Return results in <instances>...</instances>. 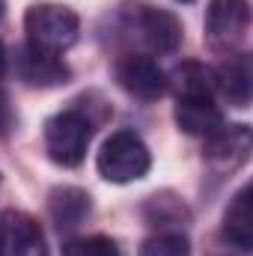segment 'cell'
<instances>
[{
	"label": "cell",
	"mask_w": 253,
	"mask_h": 256,
	"mask_svg": "<svg viewBox=\"0 0 253 256\" xmlns=\"http://www.w3.org/2000/svg\"><path fill=\"white\" fill-rule=\"evenodd\" d=\"M24 30L30 36V45L48 54H60L78 42L80 21L72 9L57 6V3H39L30 6L24 15Z\"/></svg>",
	"instance_id": "obj_1"
},
{
	"label": "cell",
	"mask_w": 253,
	"mask_h": 256,
	"mask_svg": "<svg viewBox=\"0 0 253 256\" xmlns=\"http://www.w3.org/2000/svg\"><path fill=\"white\" fill-rule=\"evenodd\" d=\"M149 167H152V155L134 131L110 134L98 152V173L114 185H128L143 179Z\"/></svg>",
	"instance_id": "obj_2"
},
{
	"label": "cell",
	"mask_w": 253,
	"mask_h": 256,
	"mask_svg": "<svg viewBox=\"0 0 253 256\" xmlns=\"http://www.w3.org/2000/svg\"><path fill=\"white\" fill-rule=\"evenodd\" d=\"M92 126L80 110H60L45 122V149L48 158L60 167H78L86 155Z\"/></svg>",
	"instance_id": "obj_3"
},
{
	"label": "cell",
	"mask_w": 253,
	"mask_h": 256,
	"mask_svg": "<svg viewBox=\"0 0 253 256\" xmlns=\"http://www.w3.org/2000/svg\"><path fill=\"white\" fill-rule=\"evenodd\" d=\"M0 256H48L42 226L24 212H0Z\"/></svg>",
	"instance_id": "obj_4"
},
{
	"label": "cell",
	"mask_w": 253,
	"mask_h": 256,
	"mask_svg": "<svg viewBox=\"0 0 253 256\" xmlns=\"http://www.w3.org/2000/svg\"><path fill=\"white\" fill-rule=\"evenodd\" d=\"M116 80L126 92L143 102H155L167 92V74L146 54H126L116 63Z\"/></svg>",
	"instance_id": "obj_5"
},
{
	"label": "cell",
	"mask_w": 253,
	"mask_h": 256,
	"mask_svg": "<svg viewBox=\"0 0 253 256\" xmlns=\"http://www.w3.org/2000/svg\"><path fill=\"white\" fill-rule=\"evenodd\" d=\"M250 27L248 0H212L206 12V30L218 45H238Z\"/></svg>",
	"instance_id": "obj_6"
},
{
	"label": "cell",
	"mask_w": 253,
	"mask_h": 256,
	"mask_svg": "<svg viewBox=\"0 0 253 256\" xmlns=\"http://www.w3.org/2000/svg\"><path fill=\"white\" fill-rule=\"evenodd\" d=\"M253 137L248 126H220L214 134L206 137V161L212 164H220V167H242L250 155Z\"/></svg>",
	"instance_id": "obj_7"
},
{
	"label": "cell",
	"mask_w": 253,
	"mask_h": 256,
	"mask_svg": "<svg viewBox=\"0 0 253 256\" xmlns=\"http://www.w3.org/2000/svg\"><path fill=\"white\" fill-rule=\"evenodd\" d=\"M137 30L140 36L146 39V45L152 51H161V54H173L179 51L182 45V24L176 15L164 12V9H152V6H143L137 12Z\"/></svg>",
	"instance_id": "obj_8"
},
{
	"label": "cell",
	"mask_w": 253,
	"mask_h": 256,
	"mask_svg": "<svg viewBox=\"0 0 253 256\" xmlns=\"http://www.w3.org/2000/svg\"><path fill=\"white\" fill-rule=\"evenodd\" d=\"M15 66H18L21 80L30 84V86H57V84H66V78H68V66L57 54L39 51L33 45L18 51Z\"/></svg>",
	"instance_id": "obj_9"
},
{
	"label": "cell",
	"mask_w": 253,
	"mask_h": 256,
	"mask_svg": "<svg viewBox=\"0 0 253 256\" xmlns=\"http://www.w3.org/2000/svg\"><path fill=\"white\" fill-rule=\"evenodd\" d=\"M176 122L185 134L208 137L224 126V114L214 98H176Z\"/></svg>",
	"instance_id": "obj_10"
},
{
	"label": "cell",
	"mask_w": 253,
	"mask_h": 256,
	"mask_svg": "<svg viewBox=\"0 0 253 256\" xmlns=\"http://www.w3.org/2000/svg\"><path fill=\"white\" fill-rule=\"evenodd\" d=\"M214 86L236 104V108H248L250 102V57L248 54H236L214 72Z\"/></svg>",
	"instance_id": "obj_11"
},
{
	"label": "cell",
	"mask_w": 253,
	"mask_h": 256,
	"mask_svg": "<svg viewBox=\"0 0 253 256\" xmlns=\"http://www.w3.org/2000/svg\"><path fill=\"white\" fill-rule=\"evenodd\" d=\"M224 238L238 248L250 250L253 248V224H250V188L244 185L242 191L232 196L226 214H224Z\"/></svg>",
	"instance_id": "obj_12"
},
{
	"label": "cell",
	"mask_w": 253,
	"mask_h": 256,
	"mask_svg": "<svg viewBox=\"0 0 253 256\" xmlns=\"http://www.w3.org/2000/svg\"><path fill=\"white\" fill-rule=\"evenodd\" d=\"M176 98H214V72L202 63H182L173 72Z\"/></svg>",
	"instance_id": "obj_13"
},
{
	"label": "cell",
	"mask_w": 253,
	"mask_h": 256,
	"mask_svg": "<svg viewBox=\"0 0 253 256\" xmlns=\"http://www.w3.org/2000/svg\"><path fill=\"white\" fill-rule=\"evenodd\" d=\"M90 212V196L78 188H60L51 194V214L60 226H74Z\"/></svg>",
	"instance_id": "obj_14"
},
{
	"label": "cell",
	"mask_w": 253,
	"mask_h": 256,
	"mask_svg": "<svg viewBox=\"0 0 253 256\" xmlns=\"http://www.w3.org/2000/svg\"><path fill=\"white\" fill-rule=\"evenodd\" d=\"M63 256H120V248L108 236H84L66 242Z\"/></svg>",
	"instance_id": "obj_15"
},
{
	"label": "cell",
	"mask_w": 253,
	"mask_h": 256,
	"mask_svg": "<svg viewBox=\"0 0 253 256\" xmlns=\"http://www.w3.org/2000/svg\"><path fill=\"white\" fill-rule=\"evenodd\" d=\"M140 256H190L188 242L185 236L179 232H161V236H152L143 242Z\"/></svg>",
	"instance_id": "obj_16"
},
{
	"label": "cell",
	"mask_w": 253,
	"mask_h": 256,
	"mask_svg": "<svg viewBox=\"0 0 253 256\" xmlns=\"http://www.w3.org/2000/svg\"><path fill=\"white\" fill-rule=\"evenodd\" d=\"M6 74V48H3V42H0V78Z\"/></svg>",
	"instance_id": "obj_17"
},
{
	"label": "cell",
	"mask_w": 253,
	"mask_h": 256,
	"mask_svg": "<svg viewBox=\"0 0 253 256\" xmlns=\"http://www.w3.org/2000/svg\"><path fill=\"white\" fill-rule=\"evenodd\" d=\"M3 9H6V3H3V0H0V18H3Z\"/></svg>",
	"instance_id": "obj_18"
},
{
	"label": "cell",
	"mask_w": 253,
	"mask_h": 256,
	"mask_svg": "<svg viewBox=\"0 0 253 256\" xmlns=\"http://www.w3.org/2000/svg\"><path fill=\"white\" fill-rule=\"evenodd\" d=\"M182 3H190V0H182Z\"/></svg>",
	"instance_id": "obj_19"
}]
</instances>
